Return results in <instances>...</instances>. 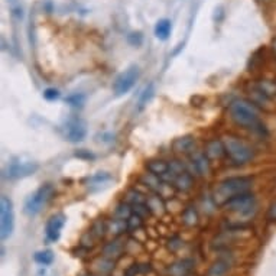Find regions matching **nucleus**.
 I'll return each instance as SVG.
<instances>
[{"label":"nucleus","instance_id":"f257e3e1","mask_svg":"<svg viewBox=\"0 0 276 276\" xmlns=\"http://www.w3.org/2000/svg\"><path fill=\"white\" fill-rule=\"evenodd\" d=\"M230 116L231 119L244 129L255 130V132H265V126L259 119V112L256 106L247 100H234L230 104Z\"/></svg>","mask_w":276,"mask_h":276},{"label":"nucleus","instance_id":"f03ea898","mask_svg":"<svg viewBox=\"0 0 276 276\" xmlns=\"http://www.w3.org/2000/svg\"><path fill=\"white\" fill-rule=\"evenodd\" d=\"M253 179L249 177H234L221 181L212 191V200L217 206H226L237 195L250 193Z\"/></svg>","mask_w":276,"mask_h":276},{"label":"nucleus","instance_id":"7ed1b4c3","mask_svg":"<svg viewBox=\"0 0 276 276\" xmlns=\"http://www.w3.org/2000/svg\"><path fill=\"white\" fill-rule=\"evenodd\" d=\"M224 147L230 161L234 165H244L253 159V149L236 136L224 138Z\"/></svg>","mask_w":276,"mask_h":276},{"label":"nucleus","instance_id":"20e7f679","mask_svg":"<svg viewBox=\"0 0 276 276\" xmlns=\"http://www.w3.org/2000/svg\"><path fill=\"white\" fill-rule=\"evenodd\" d=\"M54 195V188L51 184L47 185H42L41 188H38L35 193H33L26 201H25V206H23V210L28 215H36L42 211V208L49 203V200L52 198Z\"/></svg>","mask_w":276,"mask_h":276},{"label":"nucleus","instance_id":"39448f33","mask_svg":"<svg viewBox=\"0 0 276 276\" xmlns=\"http://www.w3.org/2000/svg\"><path fill=\"white\" fill-rule=\"evenodd\" d=\"M15 230V212L13 203L9 197L1 195L0 198V237L6 240L12 236Z\"/></svg>","mask_w":276,"mask_h":276},{"label":"nucleus","instance_id":"423d86ee","mask_svg":"<svg viewBox=\"0 0 276 276\" xmlns=\"http://www.w3.org/2000/svg\"><path fill=\"white\" fill-rule=\"evenodd\" d=\"M139 75H140V71H139L138 65H130L128 69H125L116 78V81L113 84V91L116 94V97L128 94L130 90L133 88V85L136 84V81L139 80Z\"/></svg>","mask_w":276,"mask_h":276},{"label":"nucleus","instance_id":"0eeeda50","mask_svg":"<svg viewBox=\"0 0 276 276\" xmlns=\"http://www.w3.org/2000/svg\"><path fill=\"white\" fill-rule=\"evenodd\" d=\"M36 171H38V163L32 159L20 156V158H15L9 163L6 175L9 179H22L31 177Z\"/></svg>","mask_w":276,"mask_h":276},{"label":"nucleus","instance_id":"6e6552de","mask_svg":"<svg viewBox=\"0 0 276 276\" xmlns=\"http://www.w3.org/2000/svg\"><path fill=\"white\" fill-rule=\"evenodd\" d=\"M228 211L237 212L240 215H250L256 208V198L250 193L237 195L226 204Z\"/></svg>","mask_w":276,"mask_h":276},{"label":"nucleus","instance_id":"1a4fd4ad","mask_svg":"<svg viewBox=\"0 0 276 276\" xmlns=\"http://www.w3.org/2000/svg\"><path fill=\"white\" fill-rule=\"evenodd\" d=\"M65 221H67V217L64 214H54L49 217L47 226H45V236L48 242L55 243L61 237V231L64 228Z\"/></svg>","mask_w":276,"mask_h":276},{"label":"nucleus","instance_id":"9d476101","mask_svg":"<svg viewBox=\"0 0 276 276\" xmlns=\"http://www.w3.org/2000/svg\"><path fill=\"white\" fill-rule=\"evenodd\" d=\"M85 135H87L85 123L80 119H72L65 125L64 136L68 142H72V143L81 142L82 139L85 138Z\"/></svg>","mask_w":276,"mask_h":276},{"label":"nucleus","instance_id":"9b49d317","mask_svg":"<svg viewBox=\"0 0 276 276\" xmlns=\"http://www.w3.org/2000/svg\"><path fill=\"white\" fill-rule=\"evenodd\" d=\"M113 181L112 175L107 174V172H97L96 175L90 177L87 179V188L90 191H100V190H104L106 187H109V184Z\"/></svg>","mask_w":276,"mask_h":276},{"label":"nucleus","instance_id":"f8f14e48","mask_svg":"<svg viewBox=\"0 0 276 276\" xmlns=\"http://www.w3.org/2000/svg\"><path fill=\"white\" fill-rule=\"evenodd\" d=\"M204 153L207 155L208 159H218V158H221V156L226 153L224 142H223V140H218V139L210 140V142L206 145Z\"/></svg>","mask_w":276,"mask_h":276},{"label":"nucleus","instance_id":"ddd939ff","mask_svg":"<svg viewBox=\"0 0 276 276\" xmlns=\"http://www.w3.org/2000/svg\"><path fill=\"white\" fill-rule=\"evenodd\" d=\"M193 166L198 175H207L208 174V158L204 152L197 150L191 155Z\"/></svg>","mask_w":276,"mask_h":276},{"label":"nucleus","instance_id":"4468645a","mask_svg":"<svg viewBox=\"0 0 276 276\" xmlns=\"http://www.w3.org/2000/svg\"><path fill=\"white\" fill-rule=\"evenodd\" d=\"M193 184H194V179L191 177V174H188L185 171H182V172H179L177 175H174V187L178 191H182V193L190 191L191 187H193Z\"/></svg>","mask_w":276,"mask_h":276},{"label":"nucleus","instance_id":"2eb2a0df","mask_svg":"<svg viewBox=\"0 0 276 276\" xmlns=\"http://www.w3.org/2000/svg\"><path fill=\"white\" fill-rule=\"evenodd\" d=\"M172 32V22L169 19H161L158 20L155 26V35L159 41H166Z\"/></svg>","mask_w":276,"mask_h":276},{"label":"nucleus","instance_id":"dca6fc26","mask_svg":"<svg viewBox=\"0 0 276 276\" xmlns=\"http://www.w3.org/2000/svg\"><path fill=\"white\" fill-rule=\"evenodd\" d=\"M147 171L153 175H158V177H163L165 174L169 172V163L165 162L162 159H152L146 163Z\"/></svg>","mask_w":276,"mask_h":276},{"label":"nucleus","instance_id":"f3484780","mask_svg":"<svg viewBox=\"0 0 276 276\" xmlns=\"http://www.w3.org/2000/svg\"><path fill=\"white\" fill-rule=\"evenodd\" d=\"M193 268V262L191 260H181V262H177L174 263L171 268H169V275L171 276H185L190 274Z\"/></svg>","mask_w":276,"mask_h":276},{"label":"nucleus","instance_id":"a211bd4d","mask_svg":"<svg viewBox=\"0 0 276 276\" xmlns=\"http://www.w3.org/2000/svg\"><path fill=\"white\" fill-rule=\"evenodd\" d=\"M54 259H55L54 252L49 250V249L39 250V252H36V253L33 255V260H35L38 265H41V266H49V265H52V263H54Z\"/></svg>","mask_w":276,"mask_h":276},{"label":"nucleus","instance_id":"6ab92c4d","mask_svg":"<svg viewBox=\"0 0 276 276\" xmlns=\"http://www.w3.org/2000/svg\"><path fill=\"white\" fill-rule=\"evenodd\" d=\"M161 177H158V175H153V174H146L145 177H142V184L147 187L149 190H152V191H155V193H158L159 190H161V187H162V182L159 181Z\"/></svg>","mask_w":276,"mask_h":276},{"label":"nucleus","instance_id":"aec40b11","mask_svg":"<svg viewBox=\"0 0 276 276\" xmlns=\"http://www.w3.org/2000/svg\"><path fill=\"white\" fill-rule=\"evenodd\" d=\"M153 94H155V85H153V84H149V85L145 87V90L142 91V94H140V97H139V101H138V110H143L145 106L150 101V98L153 97Z\"/></svg>","mask_w":276,"mask_h":276},{"label":"nucleus","instance_id":"412c9836","mask_svg":"<svg viewBox=\"0 0 276 276\" xmlns=\"http://www.w3.org/2000/svg\"><path fill=\"white\" fill-rule=\"evenodd\" d=\"M146 206L147 208L150 210V212H162L163 208H165L162 198H161V195L158 194L147 197Z\"/></svg>","mask_w":276,"mask_h":276},{"label":"nucleus","instance_id":"4be33fe9","mask_svg":"<svg viewBox=\"0 0 276 276\" xmlns=\"http://www.w3.org/2000/svg\"><path fill=\"white\" fill-rule=\"evenodd\" d=\"M182 221L187 224V226H195L198 223V214L194 207H187L184 212H182Z\"/></svg>","mask_w":276,"mask_h":276},{"label":"nucleus","instance_id":"5701e85b","mask_svg":"<svg viewBox=\"0 0 276 276\" xmlns=\"http://www.w3.org/2000/svg\"><path fill=\"white\" fill-rule=\"evenodd\" d=\"M256 88L259 90L260 93H263L266 97H269V98L276 94V84L272 81H268V80L259 82Z\"/></svg>","mask_w":276,"mask_h":276},{"label":"nucleus","instance_id":"b1692460","mask_svg":"<svg viewBox=\"0 0 276 276\" xmlns=\"http://www.w3.org/2000/svg\"><path fill=\"white\" fill-rule=\"evenodd\" d=\"M146 198L147 197H145L142 193H139L138 190H129L128 194H126V200L132 206H135V204H145Z\"/></svg>","mask_w":276,"mask_h":276},{"label":"nucleus","instance_id":"393cba45","mask_svg":"<svg viewBox=\"0 0 276 276\" xmlns=\"http://www.w3.org/2000/svg\"><path fill=\"white\" fill-rule=\"evenodd\" d=\"M193 145H194V140L191 138H181L174 143V149L177 152H188L191 150Z\"/></svg>","mask_w":276,"mask_h":276},{"label":"nucleus","instance_id":"a878e982","mask_svg":"<svg viewBox=\"0 0 276 276\" xmlns=\"http://www.w3.org/2000/svg\"><path fill=\"white\" fill-rule=\"evenodd\" d=\"M228 269V263L227 262H223V260H218L215 262L211 266L210 272H208V276H221L224 275L227 272Z\"/></svg>","mask_w":276,"mask_h":276},{"label":"nucleus","instance_id":"bb28decb","mask_svg":"<svg viewBox=\"0 0 276 276\" xmlns=\"http://www.w3.org/2000/svg\"><path fill=\"white\" fill-rule=\"evenodd\" d=\"M109 230H110L112 233H114V234H120V233H123L125 230H129V228H128V221H126V220H122V218H116V220H113V221L110 223Z\"/></svg>","mask_w":276,"mask_h":276},{"label":"nucleus","instance_id":"cd10ccee","mask_svg":"<svg viewBox=\"0 0 276 276\" xmlns=\"http://www.w3.org/2000/svg\"><path fill=\"white\" fill-rule=\"evenodd\" d=\"M133 214V210L129 204H120L116 210V215L117 218H122V220H128L130 215Z\"/></svg>","mask_w":276,"mask_h":276},{"label":"nucleus","instance_id":"c85d7f7f","mask_svg":"<svg viewBox=\"0 0 276 276\" xmlns=\"http://www.w3.org/2000/svg\"><path fill=\"white\" fill-rule=\"evenodd\" d=\"M120 252H122V244H120V242H112V243L107 244L106 249H104V255L106 256H119Z\"/></svg>","mask_w":276,"mask_h":276},{"label":"nucleus","instance_id":"c756f323","mask_svg":"<svg viewBox=\"0 0 276 276\" xmlns=\"http://www.w3.org/2000/svg\"><path fill=\"white\" fill-rule=\"evenodd\" d=\"M126 221H128V228H129V230H138V228L142 226L143 218H142L140 215H138V214L133 212Z\"/></svg>","mask_w":276,"mask_h":276},{"label":"nucleus","instance_id":"7c9ffc66","mask_svg":"<svg viewBox=\"0 0 276 276\" xmlns=\"http://www.w3.org/2000/svg\"><path fill=\"white\" fill-rule=\"evenodd\" d=\"M132 210H133L135 214L140 215L142 218H145V217H147L150 214V210L147 208L146 203L145 204H135V206H132Z\"/></svg>","mask_w":276,"mask_h":276},{"label":"nucleus","instance_id":"2f4dec72","mask_svg":"<svg viewBox=\"0 0 276 276\" xmlns=\"http://www.w3.org/2000/svg\"><path fill=\"white\" fill-rule=\"evenodd\" d=\"M84 100H85V97L82 94H72V96L67 98V103L72 107H81L84 104Z\"/></svg>","mask_w":276,"mask_h":276},{"label":"nucleus","instance_id":"473e14b6","mask_svg":"<svg viewBox=\"0 0 276 276\" xmlns=\"http://www.w3.org/2000/svg\"><path fill=\"white\" fill-rule=\"evenodd\" d=\"M44 97L48 101H54V100H58L60 98V91L57 88H47L44 91Z\"/></svg>","mask_w":276,"mask_h":276},{"label":"nucleus","instance_id":"72a5a7b5","mask_svg":"<svg viewBox=\"0 0 276 276\" xmlns=\"http://www.w3.org/2000/svg\"><path fill=\"white\" fill-rule=\"evenodd\" d=\"M142 35L140 33H132V35H129V42L132 44V45H140L142 44Z\"/></svg>","mask_w":276,"mask_h":276},{"label":"nucleus","instance_id":"f704fd0d","mask_svg":"<svg viewBox=\"0 0 276 276\" xmlns=\"http://www.w3.org/2000/svg\"><path fill=\"white\" fill-rule=\"evenodd\" d=\"M75 156H77V158H85V159H93V158H94V155L90 153V152H87L85 149H81L80 152H77Z\"/></svg>","mask_w":276,"mask_h":276},{"label":"nucleus","instance_id":"c9c22d12","mask_svg":"<svg viewBox=\"0 0 276 276\" xmlns=\"http://www.w3.org/2000/svg\"><path fill=\"white\" fill-rule=\"evenodd\" d=\"M269 218H271L272 221H276V203H274V204L271 206V210H269Z\"/></svg>","mask_w":276,"mask_h":276},{"label":"nucleus","instance_id":"e433bc0d","mask_svg":"<svg viewBox=\"0 0 276 276\" xmlns=\"http://www.w3.org/2000/svg\"><path fill=\"white\" fill-rule=\"evenodd\" d=\"M274 51H275V54H276V39L274 41Z\"/></svg>","mask_w":276,"mask_h":276}]
</instances>
